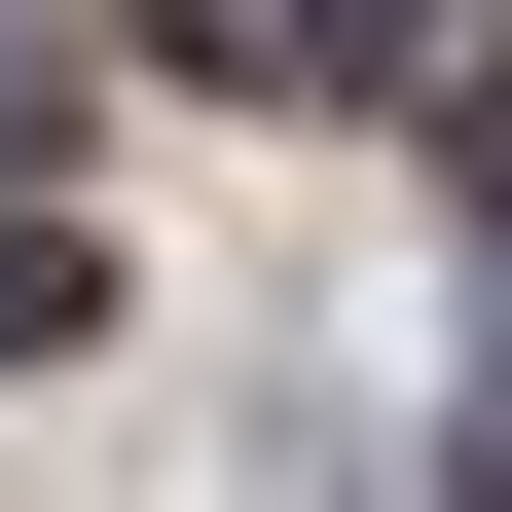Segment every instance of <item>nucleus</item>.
<instances>
[{
	"label": "nucleus",
	"mask_w": 512,
	"mask_h": 512,
	"mask_svg": "<svg viewBox=\"0 0 512 512\" xmlns=\"http://www.w3.org/2000/svg\"><path fill=\"white\" fill-rule=\"evenodd\" d=\"M330 74L366 110H512V0H330Z\"/></svg>",
	"instance_id": "f257e3e1"
},
{
	"label": "nucleus",
	"mask_w": 512,
	"mask_h": 512,
	"mask_svg": "<svg viewBox=\"0 0 512 512\" xmlns=\"http://www.w3.org/2000/svg\"><path fill=\"white\" fill-rule=\"evenodd\" d=\"M476 512H512V403H476Z\"/></svg>",
	"instance_id": "20e7f679"
},
{
	"label": "nucleus",
	"mask_w": 512,
	"mask_h": 512,
	"mask_svg": "<svg viewBox=\"0 0 512 512\" xmlns=\"http://www.w3.org/2000/svg\"><path fill=\"white\" fill-rule=\"evenodd\" d=\"M147 37H183V74H330V0H147Z\"/></svg>",
	"instance_id": "f03ea898"
},
{
	"label": "nucleus",
	"mask_w": 512,
	"mask_h": 512,
	"mask_svg": "<svg viewBox=\"0 0 512 512\" xmlns=\"http://www.w3.org/2000/svg\"><path fill=\"white\" fill-rule=\"evenodd\" d=\"M74 293H110V256H74V220H0V366H74Z\"/></svg>",
	"instance_id": "7ed1b4c3"
}]
</instances>
